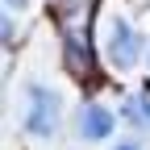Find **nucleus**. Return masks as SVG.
Masks as SVG:
<instances>
[{
  "mask_svg": "<svg viewBox=\"0 0 150 150\" xmlns=\"http://www.w3.org/2000/svg\"><path fill=\"white\" fill-rule=\"evenodd\" d=\"M104 54L117 71H129L138 59H142V38L134 33V25L125 17H108L104 21Z\"/></svg>",
  "mask_w": 150,
  "mask_h": 150,
  "instance_id": "nucleus-1",
  "label": "nucleus"
},
{
  "mask_svg": "<svg viewBox=\"0 0 150 150\" xmlns=\"http://www.w3.org/2000/svg\"><path fill=\"white\" fill-rule=\"evenodd\" d=\"M112 112L104 108V104H83L79 108V138H88V142H100V138H108L112 134Z\"/></svg>",
  "mask_w": 150,
  "mask_h": 150,
  "instance_id": "nucleus-4",
  "label": "nucleus"
},
{
  "mask_svg": "<svg viewBox=\"0 0 150 150\" xmlns=\"http://www.w3.org/2000/svg\"><path fill=\"white\" fill-rule=\"evenodd\" d=\"M117 150H138V146H117Z\"/></svg>",
  "mask_w": 150,
  "mask_h": 150,
  "instance_id": "nucleus-7",
  "label": "nucleus"
},
{
  "mask_svg": "<svg viewBox=\"0 0 150 150\" xmlns=\"http://www.w3.org/2000/svg\"><path fill=\"white\" fill-rule=\"evenodd\" d=\"M63 38H67V63L75 75H92V46H88V17L71 13L63 21Z\"/></svg>",
  "mask_w": 150,
  "mask_h": 150,
  "instance_id": "nucleus-3",
  "label": "nucleus"
},
{
  "mask_svg": "<svg viewBox=\"0 0 150 150\" xmlns=\"http://www.w3.org/2000/svg\"><path fill=\"white\" fill-rule=\"evenodd\" d=\"M125 117L134 121V125H150V83H146V92H142L138 100L125 104Z\"/></svg>",
  "mask_w": 150,
  "mask_h": 150,
  "instance_id": "nucleus-5",
  "label": "nucleus"
},
{
  "mask_svg": "<svg viewBox=\"0 0 150 150\" xmlns=\"http://www.w3.org/2000/svg\"><path fill=\"white\" fill-rule=\"evenodd\" d=\"M59 96L50 88H29V117H25V129L38 138H50L59 129Z\"/></svg>",
  "mask_w": 150,
  "mask_h": 150,
  "instance_id": "nucleus-2",
  "label": "nucleus"
},
{
  "mask_svg": "<svg viewBox=\"0 0 150 150\" xmlns=\"http://www.w3.org/2000/svg\"><path fill=\"white\" fill-rule=\"evenodd\" d=\"M4 4H8V8H25V0H4Z\"/></svg>",
  "mask_w": 150,
  "mask_h": 150,
  "instance_id": "nucleus-6",
  "label": "nucleus"
}]
</instances>
